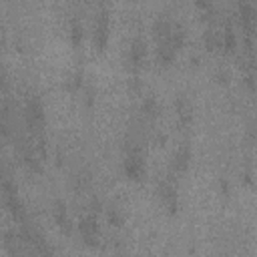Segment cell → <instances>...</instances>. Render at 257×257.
<instances>
[{
	"instance_id": "15",
	"label": "cell",
	"mask_w": 257,
	"mask_h": 257,
	"mask_svg": "<svg viewBox=\"0 0 257 257\" xmlns=\"http://www.w3.org/2000/svg\"><path fill=\"white\" fill-rule=\"evenodd\" d=\"M217 80H219V82H227V80H229V74H227L225 70H219V72H217Z\"/></svg>"
},
{
	"instance_id": "14",
	"label": "cell",
	"mask_w": 257,
	"mask_h": 257,
	"mask_svg": "<svg viewBox=\"0 0 257 257\" xmlns=\"http://www.w3.org/2000/svg\"><path fill=\"white\" fill-rule=\"evenodd\" d=\"M106 217H108V223H112L114 227H120L122 221H124V217H122V213H120L118 207H110L108 213H106Z\"/></svg>"
},
{
	"instance_id": "9",
	"label": "cell",
	"mask_w": 257,
	"mask_h": 257,
	"mask_svg": "<svg viewBox=\"0 0 257 257\" xmlns=\"http://www.w3.org/2000/svg\"><path fill=\"white\" fill-rule=\"evenodd\" d=\"M175 108H177V116H179V120H181L183 124H189V122L193 120L191 104H189V100H187L185 96H179V98L175 100Z\"/></svg>"
},
{
	"instance_id": "7",
	"label": "cell",
	"mask_w": 257,
	"mask_h": 257,
	"mask_svg": "<svg viewBox=\"0 0 257 257\" xmlns=\"http://www.w3.org/2000/svg\"><path fill=\"white\" fill-rule=\"evenodd\" d=\"M145 60V42L141 38H135L131 42V46H128V62H131V66H141V62Z\"/></svg>"
},
{
	"instance_id": "13",
	"label": "cell",
	"mask_w": 257,
	"mask_h": 257,
	"mask_svg": "<svg viewBox=\"0 0 257 257\" xmlns=\"http://www.w3.org/2000/svg\"><path fill=\"white\" fill-rule=\"evenodd\" d=\"M143 112L145 114H149V116H155L157 114V110H159V104H157V100L153 98V96H145V100H143Z\"/></svg>"
},
{
	"instance_id": "8",
	"label": "cell",
	"mask_w": 257,
	"mask_h": 257,
	"mask_svg": "<svg viewBox=\"0 0 257 257\" xmlns=\"http://www.w3.org/2000/svg\"><path fill=\"white\" fill-rule=\"evenodd\" d=\"M52 217H54L56 225L64 233H70V221H68V215H66V205L62 201H54V205H52Z\"/></svg>"
},
{
	"instance_id": "2",
	"label": "cell",
	"mask_w": 257,
	"mask_h": 257,
	"mask_svg": "<svg viewBox=\"0 0 257 257\" xmlns=\"http://www.w3.org/2000/svg\"><path fill=\"white\" fill-rule=\"evenodd\" d=\"M26 122L30 128H38L44 124V106L36 96H30L26 100Z\"/></svg>"
},
{
	"instance_id": "12",
	"label": "cell",
	"mask_w": 257,
	"mask_h": 257,
	"mask_svg": "<svg viewBox=\"0 0 257 257\" xmlns=\"http://www.w3.org/2000/svg\"><path fill=\"white\" fill-rule=\"evenodd\" d=\"M82 32H84V30H82V24L74 18V20L70 22V42H72L74 46H76V44H80V40H82Z\"/></svg>"
},
{
	"instance_id": "11",
	"label": "cell",
	"mask_w": 257,
	"mask_h": 257,
	"mask_svg": "<svg viewBox=\"0 0 257 257\" xmlns=\"http://www.w3.org/2000/svg\"><path fill=\"white\" fill-rule=\"evenodd\" d=\"M159 58H161V62H165V64H171L173 62V58H175V48L169 44V42H161L159 44Z\"/></svg>"
},
{
	"instance_id": "1",
	"label": "cell",
	"mask_w": 257,
	"mask_h": 257,
	"mask_svg": "<svg viewBox=\"0 0 257 257\" xmlns=\"http://www.w3.org/2000/svg\"><path fill=\"white\" fill-rule=\"evenodd\" d=\"M124 173L128 179H135V181H139L145 173V161L137 147H131L128 149V155L124 157Z\"/></svg>"
},
{
	"instance_id": "10",
	"label": "cell",
	"mask_w": 257,
	"mask_h": 257,
	"mask_svg": "<svg viewBox=\"0 0 257 257\" xmlns=\"http://www.w3.org/2000/svg\"><path fill=\"white\" fill-rule=\"evenodd\" d=\"M221 46L225 50H233L237 46V36H235V32H233L231 26H225L223 28V32H221Z\"/></svg>"
},
{
	"instance_id": "5",
	"label": "cell",
	"mask_w": 257,
	"mask_h": 257,
	"mask_svg": "<svg viewBox=\"0 0 257 257\" xmlns=\"http://www.w3.org/2000/svg\"><path fill=\"white\" fill-rule=\"evenodd\" d=\"M92 40H94L96 48H104V46H106V40H108V14H106V10H102V12L96 16Z\"/></svg>"
},
{
	"instance_id": "4",
	"label": "cell",
	"mask_w": 257,
	"mask_h": 257,
	"mask_svg": "<svg viewBox=\"0 0 257 257\" xmlns=\"http://www.w3.org/2000/svg\"><path fill=\"white\" fill-rule=\"evenodd\" d=\"M159 199H161V203L165 205V209L171 215L177 213V209H179V195H177V189L169 181H165V183L159 185Z\"/></svg>"
},
{
	"instance_id": "6",
	"label": "cell",
	"mask_w": 257,
	"mask_h": 257,
	"mask_svg": "<svg viewBox=\"0 0 257 257\" xmlns=\"http://www.w3.org/2000/svg\"><path fill=\"white\" fill-rule=\"evenodd\" d=\"M191 165V149L187 143H183L181 147H177V151L173 153V161H171V167L173 171L177 173H185Z\"/></svg>"
},
{
	"instance_id": "3",
	"label": "cell",
	"mask_w": 257,
	"mask_h": 257,
	"mask_svg": "<svg viewBox=\"0 0 257 257\" xmlns=\"http://www.w3.org/2000/svg\"><path fill=\"white\" fill-rule=\"evenodd\" d=\"M78 231H80V237L86 245H96L98 243V223L92 215H86L78 221Z\"/></svg>"
}]
</instances>
